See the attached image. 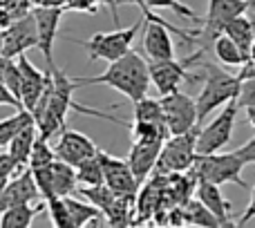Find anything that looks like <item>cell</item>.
Listing matches in <instances>:
<instances>
[{"mask_svg": "<svg viewBox=\"0 0 255 228\" xmlns=\"http://www.w3.org/2000/svg\"><path fill=\"white\" fill-rule=\"evenodd\" d=\"M247 16H249V20H251V25H253V29H255V9L249 7V13H247Z\"/></svg>", "mask_w": 255, "mask_h": 228, "instance_id": "ab89813d", "label": "cell"}, {"mask_svg": "<svg viewBox=\"0 0 255 228\" xmlns=\"http://www.w3.org/2000/svg\"><path fill=\"white\" fill-rule=\"evenodd\" d=\"M181 215H184V224L190 226H224L220 217L208 211L199 199H188L181 206Z\"/></svg>", "mask_w": 255, "mask_h": 228, "instance_id": "cb8c5ba5", "label": "cell"}, {"mask_svg": "<svg viewBox=\"0 0 255 228\" xmlns=\"http://www.w3.org/2000/svg\"><path fill=\"white\" fill-rule=\"evenodd\" d=\"M49 179H52V193L54 197H67L74 195L79 188V179H76V168L70 166L67 161L54 159L49 163Z\"/></svg>", "mask_w": 255, "mask_h": 228, "instance_id": "d6986e66", "label": "cell"}, {"mask_svg": "<svg viewBox=\"0 0 255 228\" xmlns=\"http://www.w3.org/2000/svg\"><path fill=\"white\" fill-rule=\"evenodd\" d=\"M143 22L145 18L141 16L139 20L134 22V25L130 27H119V29L115 31H97L94 36H90L88 40H76L74 43H81L85 49H88L90 58L92 61H117V58H121L124 54H128L132 49V43H134L136 34H139V29H143Z\"/></svg>", "mask_w": 255, "mask_h": 228, "instance_id": "277c9868", "label": "cell"}, {"mask_svg": "<svg viewBox=\"0 0 255 228\" xmlns=\"http://www.w3.org/2000/svg\"><path fill=\"white\" fill-rule=\"evenodd\" d=\"M43 213V204L31 206V204H18V206L4 208L0 213V228H27Z\"/></svg>", "mask_w": 255, "mask_h": 228, "instance_id": "7402d4cb", "label": "cell"}, {"mask_svg": "<svg viewBox=\"0 0 255 228\" xmlns=\"http://www.w3.org/2000/svg\"><path fill=\"white\" fill-rule=\"evenodd\" d=\"M45 206H47L49 220H52L54 226H58V228L72 226V217H70V211H67L65 197H49V199H45Z\"/></svg>", "mask_w": 255, "mask_h": 228, "instance_id": "1f68e13d", "label": "cell"}, {"mask_svg": "<svg viewBox=\"0 0 255 228\" xmlns=\"http://www.w3.org/2000/svg\"><path fill=\"white\" fill-rule=\"evenodd\" d=\"M249 54H251V61L255 63V40H253V45H251V52H249Z\"/></svg>", "mask_w": 255, "mask_h": 228, "instance_id": "60d3db41", "label": "cell"}, {"mask_svg": "<svg viewBox=\"0 0 255 228\" xmlns=\"http://www.w3.org/2000/svg\"><path fill=\"white\" fill-rule=\"evenodd\" d=\"M145 4H148L150 9H168V11L177 13V16H181V18H188V20H193V22H204V18L199 16L197 11H193L188 4H184L181 0H145Z\"/></svg>", "mask_w": 255, "mask_h": 228, "instance_id": "4dcf8cb0", "label": "cell"}, {"mask_svg": "<svg viewBox=\"0 0 255 228\" xmlns=\"http://www.w3.org/2000/svg\"><path fill=\"white\" fill-rule=\"evenodd\" d=\"M54 159H56V152H54V148L49 145V139L38 132V136H36V141H34V148H31L29 168H45V166H49Z\"/></svg>", "mask_w": 255, "mask_h": 228, "instance_id": "f546056e", "label": "cell"}, {"mask_svg": "<svg viewBox=\"0 0 255 228\" xmlns=\"http://www.w3.org/2000/svg\"><path fill=\"white\" fill-rule=\"evenodd\" d=\"M36 136H38V125H36V121H34V123L22 127V130L9 141L7 152L16 159V163L20 168L29 166V157H31V148H34Z\"/></svg>", "mask_w": 255, "mask_h": 228, "instance_id": "ffe728a7", "label": "cell"}, {"mask_svg": "<svg viewBox=\"0 0 255 228\" xmlns=\"http://www.w3.org/2000/svg\"><path fill=\"white\" fill-rule=\"evenodd\" d=\"M31 47H38V29H36L34 13L29 11L27 16L16 18L2 31V56L18 58Z\"/></svg>", "mask_w": 255, "mask_h": 228, "instance_id": "7c38bea8", "label": "cell"}, {"mask_svg": "<svg viewBox=\"0 0 255 228\" xmlns=\"http://www.w3.org/2000/svg\"><path fill=\"white\" fill-rule=\"evenodd\" d=\"M16 61H18V67H20V90H22L20 99H22V108H25V110H29V112H34L36 103L40 101V97H43L45 90H47L52 74H49V70L45 72V74L40 70H36L25 54H20Z\"/></svg>", "mask_w": 255, "mask_h": 228, "instance_id": "9a60e30c", "label": "cell"}, {"mask_svg": "<svg viewBox=\"0 0 255 228\" xmlns=\"http://www.w3.org/2000/svg\"><path fill=\"white\" fill-rule=\"evenodd\" d=\"M134 121H150V123H161V125H166L161 101H159V99H150L148 94H145L143 99H139V101H134Z\"/></svg>", "mask_w": 255, "mask_h": 228, "instance_id": "f1b7e54d", "label": "cell"}, {"mask_svg": "<svg viewBox=\"0 0 255 228\" xmlns=\"http://www.w3.org/2000/svg\"><path fill=\"white\" fill-rule=\"evenodd\" d=\"M247 110V118H249V123L255 127V106H251V108H244Z\"/></svg>", "mask_w": 255, "mask_h": 228, "instance_id": "f35d334b", "label": "cell"}, {"mask_svg": "<svg viewBox=\"0 0 255 228\" xmlns=\"http://www.w3.org/2000/svg\"><path fill=\"white\" fill-rule=\"evenodd\" d=\"M65 204H67V211H70V217H72V228L94 224V222L101 220V215H103L92 202H83V199H76V197H72V195L65 197Z\"/></svg>", "mask_w": 255, "mask_h": 228, "instance_id": "603a6c76", "label": "cell"}, {"mask_svg": "<svg viewBox=\"0 0 255 228\" xmlns=\"http://www.w3.org/2000/svg\"><path fill=\"white\" fill-rule=\"evenodd\" d=\"M195 195L197 199L208 208L211 213H215L217 217L222 220L224 226H233L231 222V202H226L224 195H222V186L213 184V181L206 179H197V186H195Z\"/></svg>", "mask_w": 255, "mask_h": 228, "instance_id": "ac0fdd59", "label": "cell"}, {"mask_svg": "<svg viewBox=\"0 0 255 228\" xmlns=\"http://www.w3.org/2000/svg\"><path fill=\"white\" fill-rule=\"evenodd\" d=\"M54 152H56V159L67 161L70 166L76 168L81 161H85V159H90L92 154H97L99 145L94 143L90 136H85L83 132L63 127L61 136H58L56 145H54Z\"/></svg>", "mask_w": 255, "mask_h": 228, "instance_id": "5bb4252c", "label": "cell"}, {"mask_svg": "<svg viewBox=\"0 0 255 228\" xmlns=\"http://www.w3.org/2000/svg\"><path fill=\"white\" fill-rule=\"evenodd\" d=\"M143 52L150 61L175 58V45L170 38V29L161 22H143Z\"/></svg>", "mask_w": 255, "mask_h": 228, "instance_id": "2e32d148", "label": "cell"}, {"mask_svg": "<svg viewBox=\"0 0 255 228\" xmlns=\"http://www.w3.org/2000/svg\"><path fill=\"white\" fill-rule=\"evenodd\" d=\"M31 4H45V7H65L67 0H31Z\"/></svg>", "mask_w": 255, "mask_h": 228, "instance_id": "74e56055", "label": "cell"}, {"mask_svg": "<svg viewBox=\"0 0 255 228\" xmlns=\"http://www.w3.org/2000/svg\"><path fill=\"white\" fill-rule=\"evenodd\" d=\"M76 179H79V186H101V184H106L99 152L92 154L90 159H85V161H81L79 166H76Z\"/></svg>", "mask_w": 255, "mask_h": 228, "instance_id": "484cf974", "label": "cell"}, {"mask_svg": "<svg viewBox=\"0 0 255 228\" xmlns=\"http://www.w3.org/2000/svg\"><path fill=\"white\" fill-rule=\"evenodd\" d=\"M238 99L229 101L226 106H222V112L213 118L208 125L199 127L197 132V154H211L220 152L233 136L235 118H238Z\"/></svg>", "mask_w": 255, "mask_h": 228, "instance_id": "9c48e42d", "label": "cell"}, {"mask_svg": "<svg viewBox=\"0 0 255 228\" xmlns=\"http://www.w3.org/2000/svg\"><path fill=\"white\" fill-rule=\"evenodd\" d=\"M29 123H34V114L29 110H25V108L18 110V114H13V116L0 121V148L9 145V141H11L25 125H29Z\"/></svg>", "mask_w": 255, "mask_h": 228, "instance_id": "4316f807", "label": "cell"}, {"mask_svg": "<svg viewBox=\"0 0 255 228\" xmlns=\"http://www.w3.org/2000/svg\"><path fill=\"white\" fill-rule=\"evenodd\" d=\"M213 54L220 63L224 65H233V67H242L244 63L251 61V54L244 52L233 38H229L226 34H220L215 40H213Z\"/></svg>", "mask_w": 255, "mask_h": 228, "instance_id": "44dd1931", "label": "cell"}, {"mask_svg": "<svg viewBox=\"0 0 255 228\" xmlns=\"http://www.w3.org/2000/svg\"><path fill=\"white\" fill-rule=\"evenodd\" d=\"M238 106L240 108H251V106H255V74L249 76V79H242L240 94H238Z\"/></svg>", "mask_w": 255, "mask_h": 228, "instance_id": "836d02e7", "label": "cell"}, {"mask_svg": "<svg viewBox=\"0 0 255 228\" xmlns=\"http://www.w3.org/2000/svg\"><path fill=\"white\" fill-rule=\"evenodd\" d=\"M99 159H101L103 177H106L108 188L115 195H121V197H136L141 181L134 177L128 159H117L112 154L103 152V150H99Z\"/></svg>", "mask_w": 255, "mask_h": 228, "instance_id": "8fae6325", "label": "cell"}, {"mask_svg": "<svg viewBox=\"0 0 255 228\" xmlns=\"http://www.w3.org/2000/svg\"><path fill=\"white\" fill-rule=\"evenodd\" d=\"M22 168L16 163V159L11 157L9 152H2L0 154V190L4 188V186L9 184V179H11L16 172H20Z\"/></svg>", "mask_w": 255, "mask_h": 228, "instance_id": "d6a6232c", "label": "cell"}, {"mask_svg": "<svg viewBox=\"0 0 255 228\" xmlns=\"http://www.w3.org/2000/svg\"><path fill=\"white\" fill-rule=\"evenodd\" d=\"M161 145L163 141H134L132 143L130 154H128V163H130L132 172H134V177L141 184L148 179L150 172H154Z\"/></svg>", "mask_w": 255, "mask_h": 228, "instance_id": "e0dca14e", "label": "cell"}, {"mask_svg": "<svg viewBox=\"0 0 255 228\" xmlns=\"http://www.w3.org/2000/svg\"><path fill=\"white\" fill-rule=\"evenodd\" d=\"M249 7H251V9H255V0H249Z\"/></svg>", "mask_w": 255, "mask_h": 228, "instance_id": "7bdbcfd3", "label": "cell"}, {"mask_svg": "<svg viewBox=\"0 0 255 228\" xmlns=\"http://www.w3.org/2000/svg\"><path fill=\"white\" fill-rule=\"evenodd\" d=\"M247 163L242 161L238 152H211V154H197L193 168L190 170L195 172L197 179H206L213 181L217 186L224 184H238L242 188H249L247 181L242 179V170Z\"/></svg>", "mask_w": 255, "mask_h": 228, "instance_id": "5b68a950", "label": "cell"}, {"mask_svg": "<svg viewBox=\"0 0 255 228\" xmlns=\"http://www.w3.org/2000/svg\"><path fill=\"white\" fill-rule=\"evenodd\" d=\"M255 217V188L251 190V202H249V206H247V211H244V215L240 217V226H244V224H249Z\"/></svg>", "mask_w": 255, "mask_h": 228, "instance_id": "8d00e7d4", "label": "cell"}, {"mask_svg": "<svg viewBox=\"0 0 255 228\" xmlns=\"http://www.w3.org/2000/svg\"><path fill=\"white\" fill-rule=\"evenodd\" d=\"M202 70H204V88L195 99L197 101L199 123L211 116L215 110H220L222 106H226L229 101L238 99L240 85H242V79L238 74H229L226 70L217 67L211 61L202 63Z\"/></svg>", "mask_w": 255, "mask_h": 228, "instance_id": "3957f363", "label": "cell"}, {"mask_svg": "<svg viewBox=\"0 0 255 228\" xmlns=\"http://www.w3.org/2000/svg\"><path fill=\"white\" fill-rule=\"evenodd\" d=\"M47 70H49V74H52V79H49L47 90H45V94L40 97V101L36 103L34 112H31L36 125H38V132L43 136L49 139V136H54L56 132H61L63 127H65V118H67V114H70V110L92 114V116H99V118H108V121L117 123V125L130 127V123L121 121V118H115L106 112H99V110H92V108H85V106H81V103H76L74 92L79 90V83H76L74 79H70L63 70H58L54 63L47 65Z\"/></svg>", "mask_w": 255, "mask_h": 228, "instance_id": "6da1fadb", "label": "cell"}, {"mask_svg": "<svg viewBox=\"0 0 255 228\" xmlns=\"http://www.w3.org/2000/svg\"><path fill=\"white\" fill-rule=\"evenodd\" d=\"M0 81L4 83V88L16 97V101H20L22 106V90H20V67H18L16 58H9V56H0Z\"/></svg>", "mask_w": 255, "mask_h": 228, "instance_id": "83f0119b", "label": "cell"}, {"mask_svg": "<svg viewBox=\"0 0 255 228\" xmlns=\"http://www.w3.org/2000/svg\"><path fill=\"white\" fill-rule=\"evenodd\" d=\"M0 103H4V106H11V108H18V110H22L20 101H16V97H13V94L9 92L7 88H4L2 81H0Z\"/></svg>", "mask_w": 255, "mask_h": 228, "instance_id": "d590c367", "label": "cell"}, {"mask_svg": "<svg viewBox=\"0 0 255 228\" xmlns=\"http://www.w3.org/2000/svg\"><path fill=\"white\" fill-rule=\"evenodd\" d=\"M0 56H2V31H0Z\"/></svg>", "mask_w": 255, "mask_h": 228, "instance_id": "b9f144b4", "label": "cell"}, {"mask_svg": "<svg viewBox=\"0 0 255 228\" xmlns=\"http://www.w3.org/2000/svg\"><path fill=\"white\" fill-rule=\"evenodd\" d=\"M224 34L229 36V38H233L244 52H251V45L255 40V29H253V25H251V20H249L247 13L235 16L233 20L224 27Z\"/></svg>", "mask_w": 255, "mask_h": 228, "instance_id": "d4e9b609", "label": "cell"}, {"mask_svg": "<svg viewBox=\"0 0 255 228\" xmlns=\"http://www.w3.org/2000/svg\"><path fill=\"white\" fill-rule=\"evenodd\" d=\"M159 101H161L163 116H166V125L170 134H181V132H188L199 125L197 101L193 97L177 90V92L163 94Z\"/></svg>", "mask_w": 255, "mask_h": 228, "instance_id": "30bf717a", "label": "cell"}, {"mask_svg": "<svg viewBox=\"0 0 255 228\" xmlns=\"http://www.w3.org/2000/svg\"><path fill=\"white\" fill-rule=\"evenodd\" d=\"M197 132L199 125L181 134H170L161 145L154 172L157 175H172V172H186L193 168L197 159Z\"/></svg>", "mask_w": 255, "mask_h": 228, "instance_id": "8992f818", "label": "cell"}, {"mask_svg": "<svg viewBox=\"0 0 255 228\" xmlns=\"http://www.w3.org/2000/svg\"><path fill=\"white\" fill-rule=\"evenodd\" d=\"M63 11H65V7H45V4H34V7H31V13H34V20H36V29H38V49L45 58V67L54 63L52 47L58 36Z\"/></svg>", "mask_w": 255, "mask_h": 228, "instance_id": "4fadbf2b", "label": "cell"}, {"mask_svg": "<svg viewBox=\"0 0 255 228\" xmlns=\"http://www.w3.org/2000/svg\"><path fill=\"white\" fill-rule=\"evenodd\" d=\"M76 83L81 85H108V88L121 92L124 97H128L132 103L143 99L150 90V70H148V61L136 52H128L121 58L112 61L108 65L106 72L97 76H76Z\"/></svg>", "mask_w": 255, "mask_h": 228, "instance_id": "7a4b0ae2", "label": "cell"}, {"mask_svg": "<svg viewBox=\"0 0 255 228\" xmlns=\"http://www.w3.org/2000/svg\"><path fill=\"white\" fill-rule=\"evenodd\" d=\"M206 49L199 47L195 54L186 58H166V61H148V70H150V81L157 88V92L161 94H170L177 92L179 85L184 83V79H195L188 74V67L195 63L202 61Z\"/></svg>", "mask_w": 255, "mask_h": 228, "instance_id": "52a82bcc", "label": "cell"}, {"mask_svg": "<svg viewBox=\"0 0 255 228\" xmlns=\"http://www.w3.org/2000/svg\"><path fill=\"white\" fill-rule=\"evenodd\" d=\"M247 11H249V0H208L204 27L199 29V36H197V47L208 49L217 36L224 34V27L235 16Z\"/></svg>", "mask_w": 255, "mask_h": 228, "instance_id": "ba28073f", "label": "cell"}, {"mask_svg": "<svg viewBox=\"0 0 255 228\" xmlns=\"http://www.w3.org/2000/svg\"><path fill=\"white\" fill-rule=\"evenodd\" d=\"M235 152L242 157L244 163H255V136H251V139L247 141V143L242 145V148H238Z\"/></svg>", "mask_w": 255, "mask_h": 228, "instance_id": "e575fe53", "label": "cell"}]
</instances>
